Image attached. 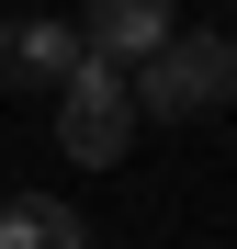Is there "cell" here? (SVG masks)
<instances>
[{"mask_svg":"<svg viewBox=\"0 0 237 249\" xmlns=\"http://www.w3.org/2000/svg\"><path fill=\"white\" fill-rule=\"evenodd\" d=\"M237 102V34H170L136 68V124H204Z\"/></svg>","mask_w":237,"mask_h":249,"instance_id":"6da1fadb","label":"cell"},{"mask_svg":"<svg viewBox=\"0 0 237 249\" xmlns=\"http://www.w3.org/2000/svg\"><path fill=\"white\" fill-rule=\"evenodd\" d=\"M57 147L79 159V170H113V159L136 147V79L102 68V57H79L68 91H57Z\"/></svg>","mask_w":237,"mask_h":249,"instance_id":"7a4b0ae2","label":"cell"},{"mask_svg":"<svg viewBox=\"0 0 237 249\" xmlns=\"http://www.w3.org/2000/svg\"><path fill=\"white\" fill-rule=\"evenodd\" d=\"M170 34H181V0H91V12H79V46L102 68H125V79L170 46Z\"/></svg>","mask_w":237,"mask_h":249,"instance_id":"3957f363","label":"cell"},{"mask_svg":"<svg viewBox=\"0 0 237 249\" xmlns=\"http://www.w3.org/2000/svg\"><path fill=\"white\" fill-rule=\"evenodd\" d=\"M79 57H91L79 23H46V12H12V23H0V79H12V91H46V102H57Z\"/></svg>","mask_w":237,"mask_h":249,"instance_id":"277c9868","label":"cell"},{"mask_svg":"<svg viewBox=\"0 0 237 249\" xmlns=\"http://www.w3.org/2000/svg\"><path fill=\"white\" fill-rule=\"evenodd\" d=\"M0 249H91V215L57 193H0Z\"/></svg>","mask_w":237,"mask_h":249,"instance_id":"5b68a950","label":"cell"}]
</instances>
